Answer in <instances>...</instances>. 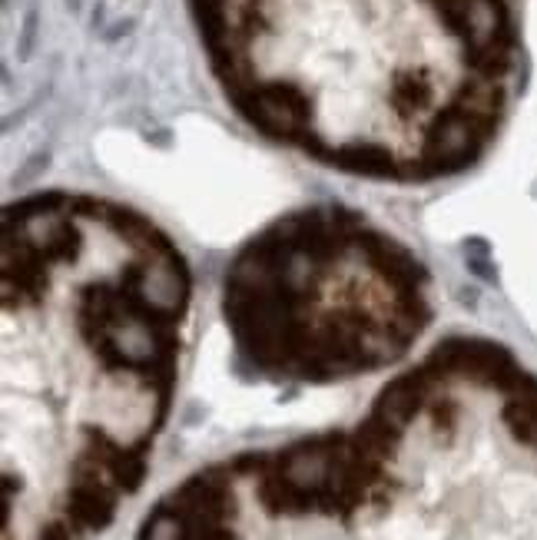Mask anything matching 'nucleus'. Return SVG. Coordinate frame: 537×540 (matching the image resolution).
<instances>
[{"instance_id": "obj_1", "label": "nucleus", "mask_w": 537, "mask_h": 540, "mask_svg": "<svg viewBox=\"0 0 537 540\" xmlns=\"http://www.w3.org/2000/svg\"><path fill=\"white\" fill-rule=\"evenodd\" d=\"M219 87L305 156L435 179L494 140L521 80L518 0H189Z\"/></svg>"}]
</instances>
